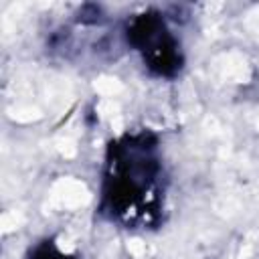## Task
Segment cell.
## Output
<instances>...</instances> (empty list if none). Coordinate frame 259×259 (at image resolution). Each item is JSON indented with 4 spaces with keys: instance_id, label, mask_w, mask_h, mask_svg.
<instances>
[{
    "instance_id": "6da1fadb",
    "label": "cell",
    "mask_w": 259,
    "mask_h": 259,
    "mask_svg": "<svg viewBox=\"0 0 259 259\" xmlns=\"http://www.w3.org/2000/svg\"><path fill=\"white\" fill-rule=\"evenodd\" d=\"M101 212L121 227H152L164 208V168L152 134H127L107 148Z\"/></svg>"
},
{
    "instance_id": "7a4b0ae2",
    "label": "cell",
    "mask_w": 259,
    "mask_h": 259,
    "mask_svg": "<svg viewBox=\"0 0 259 259\" xmlns=\"http://www.w3.org/2000/svg\"><path fill=\"white\" fill-rule=\"evenodd\" d=\"M127 42L140 53L144 65L162 77H172L182 67L176 36L158 12H144L127 22Z\"/></svg>"
},
{
    "instance_id": "3957f363",
    "label": "cell",
    "mask_w": 259,
    "mask_h": 259,
    "mask_svg": "<svg viewBox=\"0 0 259 259\" xmlns=\"http://www.w3.org/2000/svg\"><path fill=\"white\" fill-rule=\"evenodd\" d=\"M28 259H73V257L65 255L53 241H42V243H38V245L30 251Z\"/></svg>"
}]
</instances>
